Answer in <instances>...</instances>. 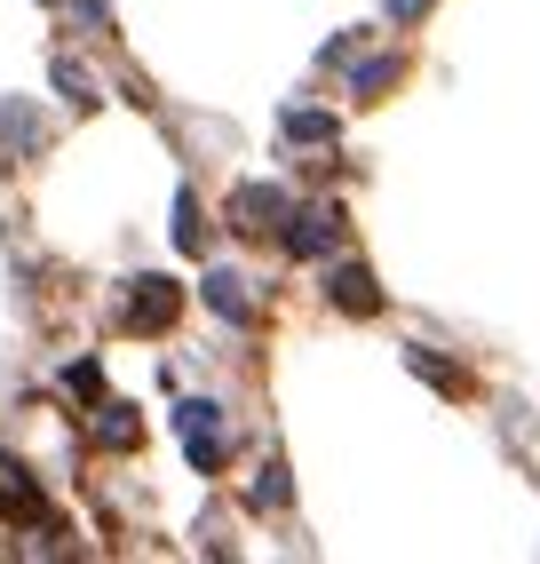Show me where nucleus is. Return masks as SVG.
<instances>
[{
  "label": "nucleus",
  "mask_w": 540,
  "mask_h": 564,
  "mask_svg": "<svg viewBox=\"0 0 540 564\" xmlns=\"http://www.w3.org/2000/svg\"><path fill=\"white\" fill-rule=\"evenodd\" d=\"M96 437H104V445H120V454H128V445H136L143 430H136V413H128V405H96Z\"/></svg>",
  "instance_id": "nucleus-10"
},
{
  "label": "nucleus",
  "mask_w": 540,
  "mask_h": 564,
  "mask_svg": "<svg viewBox=\"0 0 540 564\" xmlns=\"http://www.w3.org/2000/svg\"><path fill=\"white\" fill-rule=\"evenodd\" d=\"M279 231H287V254L318 262V254L342 239V215H334V207H287V223H279Z\"/></svg>",
  "instance_id": "nucleus-3"
},
{
  "label": "nucleus",
  "mask_w": 540,
  "mask_h": 564,
  "mask_svg": "<svg viewBox=\"0 0 540 564\" xmlns=\"http://www.w3.org/2000/svg\"><path fill=\"white\" fill-rule=\"evenodd\" d=\"M175 247H183V254L207 247V215H199V199H191V192L175 199Z\"/></svg>",
  "instance_id": "nucleus-9"
},
{
  "label": "nucleus",
  "mask_w": 540,
  "mask_h": 564,
  "mask_svg": "<svg viewBox=\"0 0 540 564\" xmlns=\"http://www.w3.org/2000/svg\"><path fill=\"white\" fill-rule=\"evenodd\" d=\"M413 373H421V382H438V390H453V398L469 390V382H461V366H438L430 350H413Z\"/></svg>",
  "instance_id": "nucleus-11"
},
{
  "label": "nucleus",
  "mask_w": 540,
  "mask_h": 564,
  "mask_svg": "<svg viewBox=\"0 0 540 564\" xmlns=\"http://www.w3.org/2000/svg\"><path fill=\"white\" fill-rule=\"evenodd\" d=\"M64 382H72V390H80V398H96V390H104V373H96V366L80 358V366H72V373H64Z\"/></svg>",
  "instance_id": "nucleus-15"
},
{
  "label": "nucleus",
  "mask_w": 540,
  "mask_h": 564,
  "mask_svg": "<svg viewBox=\"0 0 540 564\" xmlns=\"http://www.w3.org/2000/svg\"><path fill=\"white\" fill-rule=\"evenodd\" d=\"M421 9H430V0H390V24H413Z\"/></svg>",
  "instance_id": "nucleus-16"
},
{
  "label": "nucleus",
  "mask_w": 540,
  "mask_h": 564,
  "mask_svg": "<svg viewBox=\"0 0 540 564\" xmlns=\"http://www.w3.org/2000/svg\"><path fill=\"white\" fill-rule=\"evenodd\" d=\"M0 517H9V524H41V517H48V509H41V485H32V469L9 462V454H0Z\"/></svg>",
  "instance_id": "nucleus-4"
},
{
  "label": "nucleus",
  "mask_w": 540,
  "mask_h": 564,
  "mask_svg": "<svg viewBox=\"0 0 540 564\" xmlns=\"http://www.w3.org/2000/svg\"><path fill=\"white\" fill-rule=\"evenodd\" d=\"M56 88H64L72 104H96V88H88V72H80V64H56Z\"/></svg>",
  "instance_id": "nucleus-13"
},
{
  "label": "nucleus",
  "mask_w": 540,
  "mask_h": 564,
  "mask_svg": "<svg viewBox=\"0 0 540 564\" xmlns=\"http://www.w3.org/2000/svg\"><path fill=\"white\" fill-rule=\"evenodd\" d=\"M207 303H215L223 318H247V279H239V271H207Z\"/></svg>",
  "instance_id": "nucleus-8"
},
{
  "label": "nucleus",
  "mask_w": 540,
  "mask_h": 564,
  "mask_svg": "<svg viewBox=\"0 0 540 564\" xmlns=\"http://www.w3.org/2000/svg\"><path fill=\"white\" fill-rule=\"evenodd\" d=\"M230 215H239V231H279V223H287V192H279V183H247V192L239 199H230Z\"/></svg>",
  "instance_id": "nucleus-6"
},
{
  "label": "nucleus",
  "mask_w": 540,
  "mask_h": 564,
  "mask_svg": "<svg viewBox=\"0 0 540 564\" xmlns=\"http://www.w3.org/2000/svg\"><path fill=\"white\" fill-rule=\"evenodd\" d=\"M398 80V56H374V64H358V96H381Z\"/></svg>",
  "instance_id": "nucleus-12"
},
{
  "label": "nucleus",
  "mask_w": 540,
  "mask_h": 564,
  "mask_svg": "<svg viewBox=\"0 0 540 564\" xmlns=\"http://www.w3.org/2000/svg\"><path fill=\"white\" fill-rule=\"evenodd\" d=\"M287 143H334V111L294 104V111H287Z\"/></svg>",
  "instance_id": "nucleus-7"
},
{
  "label": "nucleus",
  "mask_w": 540,
  "mask_h": 564,
  "mask_svg": "<svg viewBox=\"0 0 540 564\" xmlns=\"http://www.w3.org/2000/svg\"><path fill=\"white\" fill-rule=\"evenodd\" d=\"M255 501L279 509V501H287V469H262V477H255Z\"/></svg>",
  "instance_id": "nucleus-14"
},
{
  "label": "nucleus",
  "mask_w": 540,
  "mask_h": 564,
  "mask_svg": "<svg viewBox=\"0 0 540 564\" xmlns=\"http://www.w3.org/2000/svg\"><path fill=\"white\" fill-rule=\"evenodd\" d=\"M175 311H183V286H175V279H136V286H128V326H136V334H168Z\"/></svg>",
  "instance_id": "nucleus-2"
},
{
  "label": "nucleus",
  "mask_w": 540,
  "mask_h": 564,
  "mask_svg": "<svg viewBox=\"0 0 540 564\" xmlns=\"http://www.w3.org/2000/svg\"><path fill=\"white\" fill-rule=\"evenodd\" d=\"M175 430H183V454L199 462V469H223V462H230V437H223V405H207V398L175 405Z\"/></svg>",
  "instance_id": "nucleus-1"
},
{
  "label": "nucleus",
  "mask_w": 540,
  "mask_h": 564,
  "mask_svg": "<svg viewBox=\"0 0 540 564\" xmlns=\"http://www.w3.org/2000/svg\"><path fill=\"white\" fill-rule=\"evenodd\" d=\"M326 294H334V311H350V318H374V311H381V286H374L366 262H334Z\"/></svg>",
  "instance_id": "nucleus-5"
}]
</instances>
